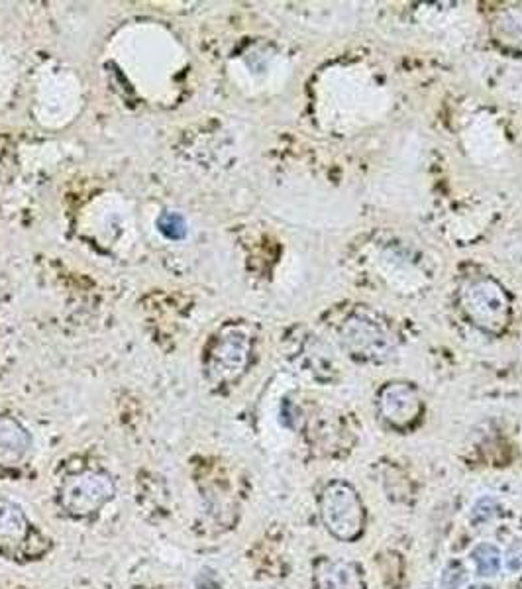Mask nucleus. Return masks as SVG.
<instances>
[{
    "mask_svg": "<svg viewBox=\"0 0 522 589\" xmlns=\"http://www.w3.org/2000/svg\"><path fill=\"white\" fill-rule=\"evenodd\" d=\"M320 515L328 533L350 542L362 535L366 511L358 491L346 482H332L320 497Z\"/></svg>",
    "mask_w": 522,
    "mask_h": 589,
    "instance_id": "1",
    "label": "nucleus"
},
{
    "mask_svg": "<svg viewBox=\"0 0 522 589\" xmlns=\"http://www.w3.org/2000/svg\"><path fill=\"white\" fill-rule=\"evenodd\" d=\"M114 482L105 472H81L59 487V503L73 517H89L114 497Z\"/></svg>",
    "mask_w": 522,
    "mask_h": 589,
    "instance_id": "2",
    "label": "nucleus"
},
{
    "mask_svg": "<svg viewBox=\"0 0 522 589\" xmlns=\"http://www.w3.org/2000/svg\"><path fill=\"white\" fill-rule=\"evenodd\" d=\"M464 307L471 321L487 330H499L507 322V299L489 279L473 281L464 291Z\"/></svg>",
    "mask_w": 522,
    "mask_h": 589,
    "instance_id": "3",
    "label": "nucleus"
},
{
    "mask_svg": "<svg viewBox=\"0 0 522 589\" xmlns=\"http://www.w3.org/2000/svg\"><path fill=\"white\" fill-rule=\"evenodd\" d=\"M342 340L348 350L364 358H383L385 354H389L391 348V338L383 324L371 319L367 313L348 319L342 332Z\"/></svg>",
    "mask_w": 522,
    "mask_h": 589,
    "instance_id": "4",
    "label": "nucleus"
},
{
    "mask_svg": "<svg viewBox=\"0 0 522 589\" xmlns=\"http://www.w3.org/2000/svg\"><path fill=\"white\" fill-rule=\"evenodd\" d=\"M379 411L393 427L411 425L420 413L417 391L403 383L387 385L379 395Z\"/></svg>",
    "mask_w": 522,
    "mask_h": 589,
    "instance_id": "5",
    "label": "nucleus"
},
{
    "mask_svg": "<svg viewBox=\"0 0 522 589\" xmlns=\"http://www.w3.org/2000/svg\"><path fill=\"white\" fill-rule=\"evenodd\" d=\"M32 535V525L28 523L24 511L12 501L0 499V550L16 552L28 542Z\"/></svg>",
    "mask_w": 522,
    "mask_h": 589,
    "instance_id": "6",
    "label": "nucleus"
},
{
    "mask_svg": "<svg viewBox=\"0 0 522 589\" xmlns=\"http://www.w3.org/2000/svg\"><path fill=\"white\" fill-rule=\"evenodd\" d=\"M316 582L320 589H366L362 570L354 562H324L318 566Z\"/></svg>",
    "mask_w": 522,
    "mask_h": 589,
    "instance_id": "7",
    "label": "nucleus"
},
{
    "mask_svg": "<svg viewBox=\"0 0 522 589\" xmlns=\"http://www.w3.org/2000/svg\"><path fill=\"white\" fill-rule=\"evenodd\" d=\"M26 430L10 419H0V466H16L28 452Z\"/></svg>",
    "mask_w": 522,
    "mask_h": 589,
    "instance_id": "8",
    "label": "nucleus"
},
{
    "mask_svg": "<svg viewBox=\"0 0 522 589\" xmlns=\"http://www.w3.org/2000/svg\"><path fill=\"white\" fill-rule=\"evenodd\" d=\"M471 562L479 578H495L503 568V556L499 546L491 542H481L471 550Z\"/></svg>",
    "mask_w": 522,
    "mask_h": 589,
    "instance_id": "9",
    "label": "nucleus"
},
{
    "mask_svg": "<svg viewBox=\"0 0 522 589\" xmlns=\"http://www.w3.org/2000/svg\"><path fill=\"white\" fill-rule=\"evenodd\" d=\"M468 580V572L464 568L462 562H448L440 574V589H462L466 586Z\"/></svg>",
    "mask_w": 522,
    "mask_h": 589,
    "instance_id": "10",
    "label": "nucleus"
},
{
    "mask_svg": "<svg viewBox=\"0 0 522 589\" xmlns=\"http://www.w3.org/2000/svg\"><path fill=\"white\" fill-rule=\"evenodd\" d=\"M499 515V503L491 497H483L479 499L473 509H471V521L477 523V525H483V523H489L493 521L495 517Z\"/></svg>",
    "mask_w": 522,
    "mask_h": 589,
    "instance_id": "11",
    "label": "nucleus"
},
{
    "mask_svg": "<svg viewBox=\"0 0 522 589\" xmlns=\"http://www.w3.org/2000/svg\"><path fill=\"white\" fill-rule=\"evenodd\" d=\"M159 230L173 240H179L185 236V222L179 215H165L159 218Z\"/></svg>",
    "mask_w": 522,
    "mask_h": 589,
    "instance_id": "12",
    "label": "nucleus"
},
{
    "mask_svg": "<svg viewBox=\"0 0 522 589\" xmlns=\"http://www.w3.org/2000/svg\"><path fill=\"white\" fill-rule=\"evenodd\" d=\"M505 570L511 574L522 572V542L515 540L505 552Z\"/></svg>",
    "mask_w": 522,
    "mask_h": 589,
    "instance_id": "13",
    "label": "nucleus"
},
{
    "mask_svg": "<svg viewBox=\"0 0 522 589\" xmlns=\"http://www.w3.org/2000/svg\"><path fill=\"white\" fill-rule=\"evenodd\" d=\"M468 589H491V588H487V586H470V588Z\"/></svg>",
    "mask_w": 522,
    "mask_h": 589,
    "instance_id": "14",
    "label": "nucleus"
}]
</instances>
